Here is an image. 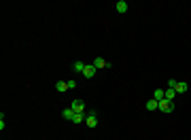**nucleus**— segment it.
Returning a JSON list of instances; mask_svg holds the SVG:
<instances>
[{
  "label": "nucleus",
  "mask_w": 191,
  "mask_h": 140,
  "mask_svg": "<svg viewBox=\"0 0 191 140\" xmlns=\"http://www.w3.org/2000/svg\"><path fill=\"white\" fill-rule=\"evenodd\" d=\"M85 125H87V128H98V115H96L94 110H89V113H87V117H85Z\"/></svg>",
  "instance_id": "f257e3e1"
},
{
  "label": "nucleus",
  "mask_w": 191,
  "mask_h": 140,
  "mask_svg": "<svg viewBox=\"0 0 191 140\" xmlns=\"http://www.w3.org/2000/svg\"><path fill=\"white\" fill-rule=\"evenodd\" d=\"M66 85H68V89H74V87H77V81L70 79V81H66Z\"/></svg>",
  "instance_id": "2eb2a0df"
},
{
  "label": "nucleus",
  "mask_w": 191,
  "mask_h": 140,
  "mask_svg": "<svg viewBox=\"0 0 191 140\" xmlns=\"http://www.w3.org/2000/svg\"><path fill=\"white\" fill-rule=\"evenodd\" d=\"M96 72H98V68H96L94 64H85V70H83V77H87V79H91Z\"/></svg>",
  "instance_id": "7ed1b4c3"
},
{
  "label": "nucleus",
  "mask_w": 191,
  "mask_h": 140,
  "mask_svg": "<svg viewBox=\"0 0 191 140\" xmlns=\"http://www.w3.org/2000/svg\"><path fill=\"white\" fill-rule=\"evenodd\" d=\"M159 110H161V113H172V110H174V102H170L166 98L159 100Z\"/></svg>",
  "instance_id": "f03ea898"
},
{
  "label": "nucleus",
  "mask_w": 191,
  "mask_h": 140,
  "mask_svg": "<svg viewBox=\"0 0 191 140\" xmlns=\"http://www.w3.org/2000/svg\"><path fill=\"white\" fill-rule=\"evenodd\" d=\"M72 110H74V113H85L83 100H74V102H72Z\"/></svg>",
  "instance_id": "39448f33"
},
{
  "label": "nucleus",
  "mask_w": 191,
  "mask_h": 140,
  "mask_svg": "<svg viewBox=\"0 0 191 140\" xmlns=\"http://www.w3.org/2000/svg\"><path fill=\"white\" fill-rule=\"evenodd\" d=\"M176 83H179V81H174V79H170V81H168V87H170V89H174V87H176Z\"/></svg>",
  "instance_id": "dca6fc26"
},
{
  "label": "nucleus",
  "mask_w": 191,
  "mask_h": 140,
  "mask_svg": "<svg viewBox=\"0 0 191 140\" xmlns=\"http://www.w3.org/2000/svg\"><path fill=\"white\" fill-rule=\"evenodd\" d=\"M174 89H176V93H185L187 89H189V85H187L185 81H179V83H176V87H174Z\"/></svg>",
  "instance_id": "0eeeda50"
},
{
  "label": "nucleus",
  "mask_w": 191,
  "mask_h": 140,
  "mask_svg": "<svg viewBox=\"0 0 191 140\" xmlns=\"http://www.w3.org/2000/svg\"><path fill=\"white\" fill-rule=\"evenodd\" d=\"M62 117L68 119V121H72V119H74V110H72V108H64V110H62Z\"/></svg>",
  "instance_id": "1a4fd4ad"
},
{
  "label": "nucleus",
  "mask_w": 191,
  "mask_h": 140,
  "mask_svg": "<svg viewBox=\"0 0 191 140\" xmlns=\"http://www.w3.org/2000/svg\"><path fill=\"white\" fill-rule=\"evenodd\" d=\"M144 108H147V110H157V108H159V102H157V100H149V102L144 104Z\"/></svg>",
  "instance_id": "6e6552de"
},
{
  "label": "nucleus",
  "mask_w": 191,
  "mask_h": 140,
  "mask_svg": "<svg viewBox=\"0 0 191 140\" xmlns=\"http://www.w3.org/2000/svg\"><path fill=\"white\" fill-rule=\"evenodd\" d=\"M164 89H155V93H153V100H157V102H159V100H164Z\"/></svg>",
  "instance_id": "4468645a"
},
{
  "label": "nucleus",
  "mask_w": 191,
  "mask_h": 140,
  "mask_svg": "<svg viewBox=\"0 0 191 140\" xmlns=\"http://www.w3.org/2000/svg\"><path fill=\"white\" fill-rule=\"evenodd\" d=\"M94 66H96L98 70H100V68H110V64H108L106 59H102V58H96V59H94Z\"/></svg>",
  "instance_id": "423d86ee"
},
{
  "label": "nucleus",
  "mask_w": 191,
  "mask_h": 140,
  "mask_svg": "<svg viewBox=\"0 0 191 140\" xmlns=\"http://www.w3.org/2000/svg\"><path fill=\"white\" fill-rule=\"evenodd\" d=\"M72 70H74V72H83L85 70V62H74V64H72Z\"/></svg>",
  "instance_id": "9d476101"
},
{
  "label": "nucleus",
  "mask_w": 191,
  "mask_h": 140,
  "mask_svg": "<svg viewBox=\"0 0 191 140\" xmlns=\"http://www.w3.org/2000/svg\"><path fill=\"white\" fill-rule=\"evenodd\" d=\"M55 89H58V91H68V85H66V81H58V85H55Z\"/></svg>",
  "instance_id": "ddd939ff"
},
{
  "label": "nucleus",
  "mask_w": 191,
  "mask_h": 140,
  "mask_svg": "<svg viewBox=\"0 0 191 140\" xmlns=\"http://www.w3.org/2000/svg\"><path fill=\"white\" fill-rule=\"evenodd\" d=\"M115 9H117V13L123 15V13H128L130 7H128V2H125V0H119V2H115Z\"/></svg>",
  "instance_id": "20e7f679"
},
{
  "label": "nucleus",
  "mask_w": 191,
  "mask_h": 140,
  "mask_svg": "<svg viewBox=\"0 0 191 140\" xmlns=\"http://www.w3.org/2000/svg\"><path fill=\"white\" fill-rule=\"evenodd\" d=\"M174 96H176V89H166V93H164V98L170 102H174Z\"/></svg>",
  "instance_id": "9b49d317"
},
{
  "label": "nucleus",
  "mask_w": 191,
  "mask_h": 140,
  "mask_svg": "<svg viewBox=\"0 0 191 140\" xmlns=\"http://www.w3.org/2000/svg\"><path fill=\"white\" fill-rule=\"evenodd\" d=\"M85 117L83 113H74V119H72V123H85Z\"/></svg>",
  "instance_id": "f8f14e48"
}]
</instances>
